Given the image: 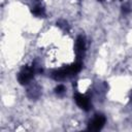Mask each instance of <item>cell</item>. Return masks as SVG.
<instances>
[{"label": "cell", "instance_id": "obj_1", "mask_svg": "<svg viewBox=\"0 0 132 132\" xmlns=\"http://www.w3.org/2000/svg\"><path fill=\"white\" fill-rule=\"evenodd\" d=\"M81 68V64L80 63H75L71 66H68V67H65V68H61L57 71H55L53 73V77L55 79H64L66 77H69L73 74H75L76 72H78Z\"/></svg>", "mask_w": 132, "mask_h": 132}, {"label": "cell", "instance_id": "obj_2", "mask_svg": "<svg viewBox=\"0 0 132 132\" xmlns=\"http://www.w3.org/2000/svg\"><path fill=\"white\" fill-rule=\"evenodd\" d=\"M105 117L102 114H96L92 121L90 122L89 126H88V130L89 131H99L103 128L104 124H105Z\"/></svg>", "mask_w": 132, "mask_h": 132}, {"label": "cell", "instance_id": "obj_3", "mask_svg": "<svg viewBox=\"0 0 132 132\" xmlns=\"http://www.w3.org/2000/svg\"><path fill=\"white\" fill-rule=\"evenodd\" d=\"M34 68L32 67H25L19 74V81L22 84V85H25V84H28L34 76Z\"/></svg>", "mask_w": 132, "mask_h": 132}, {"label": "cell", "instance_id": "obj_4", "mask_svg": "<svg viewBox=\"0 0 132 132\" xmlns=\"http://www.w3.org/2000/svg\"><path fill=\"white\" fill-rule=\"evenodd\" d=\"M74 99H75L76 104H77L80 108H82V109H85V110H89V109H90V107H91L90 100H89L85 95L77 93V94H75Z\"/></svg>", "mask_w": 132, "mask_h": 132}, {"label": "cell", "instance_id": "obj_5", "mask_svg": "<svg viewBox=\"0 0 132 132\" xmlns=\"http://www.w3.org/2000/svg\"><path fill=\"white\" fill-rule=\"evenodd\" d=\"M84 51H85V40L81 36H79L76 40V54H77V56H80Z\"/></svg>", "mask_w": 132, "mask_h": 132}, {"label": "cell", "instance_id": "obj_6", "mask_svg": "<svg viewBox=\"0 0 132 132\" xmlns=\"http://www.w3.org/2000/svg\"><path fill=\"white\" fill-rule=\"evenodd\" d=\"M65 91V87L63 85H58V87L56 88V93L58 94H62Z\"/></svg>", "mask_w": 132, "mask_h": 132}]
</instances>
